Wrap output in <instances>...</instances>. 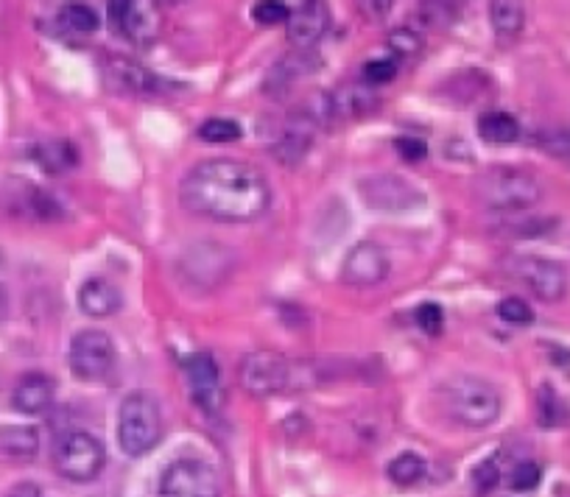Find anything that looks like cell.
I'll return each mask as SVG.
<instances>
[{
  "mask_svg": "<svg viewBox=\"0 0 570 497\" xmlns=\"http://www.w3.org/2000/svg\"><path fill=\"white\" fill-rule=\"evenodd\" d=\"M388 254L380 244L372 241H361L355 244L344 263H342V280L347 285H358V288H367V285H378L388 277Z\"/></svg>",
  "mask_w": 570,
  "mask_h": 497,
  "instance_id": "cell-12",
  "label": "cell"
},
{
  "mask_svg": "<svg viewBox=\"0 0 570 497\" xmlns=\"http://www.w3.org/2000/svg\"><path fill=\"white\" fill-rule=\"evenodd\" d=\"M428 473V461L420 453H400L388 461L386 475L388 481H395L397 486H414L420 484Z\"/></svg>",
  "mask_w": 570,
  "mask_h": 497,
  "instance_id": "cell-23",
  "label": "cell"
},
{
  "mask_svg": "<svg viewBox=\"0 0 570 497\" xmlns=\"http://www.w3.org/2000/svg\"><path fill=\"white\" fill-rule=\"evenodd\" d=\"M54 380L42 372H31V375H22L20 383L14 386V395H12V405L20 413H29V416H40L50 408L54 403Z\"/></svg>",
  "mask_w": 570,
  "mask_h": 497,
  "instance_id": "cell-18",
  "label": "cell"
},
{
  "mask_svg": "<svg viewBox=\"0 0 570 497\" xmlns=\"http://www.w3.org/2000/svg\"><path fill=\"white\" fill-rule=\"evenodd\" d=\"M388 42H392V48H397V57H417L423 48L420 37L414 31H395Z\"/></svg>",
  "mask_w": 570,
  "mask_h": 497,
  "instance_id": "cell-35",
  "label": "cell"
},
{
  "mask_svg": "<svg viewBox=\"0 0 570 497\" xmlns=\"http://www.w3.org/2000/svg\"><path fill=\"white\" fill-rule=\"evenodd\" d=\"M6 497H42V492L37 484H17Z\"/></svg>",
  "mask_w": 570,
  "mask_h": 497,
  "instance_id": "cell-37",
  "label": "cell"
},
{
  "mask_svg": "<svg viewBox=\"0 0 570 497\" xmlns=\"http://www.w3.org/2000/svg\"><path fill=\"white\" fill-rule=\"evenodd\" d=\"M79 307L90 319H110L123 307V294L112 280L93 277L79 288Z\"/></svg>",
  "mask_w": 570,
  "mask_h": 497,
  "instance_id": "cell-17",
  "label": "cell"
},
{
  "mask_svg": "<svg viewBox=\"0 0 570 497\" xmlns=\"http://www.w3.org/2000/svg\"><path fill=\"white\" fill-rule=\"evenodd\" d=\"M542 481V469L534 464V461H523V464H517L512 469V475H509V486L514 492H531L537 489V484Z\"/></svg>",
  "mask_w": 570,
  "mask_h": 497,
  "instance_id": "cell-29",
  "label": "cell"
},
{
  "mask_svg": "<svg viewBox=\"0 0 570 497\" xmlns=\"http://www.w3.org/2000/svg\"><path fill=\"white\" fill-rule=\"evenodd\" d=\"M395 148L405 163H420L428 156V146L420 138H400V140H395Z\"/></svg>",
  "mask_w": 570,
  "mask_h": 497,
  "instance_id": "cell-34",
  "label": "cell"
},
{
  "mask_svg": "<svg viewBox=\"0 0 570 497\" xmlns=\"http://www.w3.org/2000/svg\"><path fill=\"white\" fill-rule=\"evenodd\" d=\"M6 319V291H4V285H0V322Z\"/></svg>",
  "mask_w": 570,
  "mask_h": 497,
  "instance_id": "cell-38",
  "label": "cell"
},
{
  "mask_svg": "<svg viewBox=\"0 0 570 497\" xmlns=\"http://www.w3.org/2000/svg\"><path fill=\"white\" fill-rule=\"evenodd\" d=\"M163 439V411L148 391H132L118 411V444L129 458H143Z\"/></svg>",
  "mask_w": 570,
  "mask_h": 497,
  "instance_id": "cell-4",
  "label": "cell"
},
{
  "mask_svg": "<svg viewBox=\"0 0 570 497\" xmlns=\"http://www.w3.org/2000/svg\"><path fill=\"white\" fill-rule=\"evenodd\" d=\"M241 126L232 118H207L199 126V138L204 143H236L241 140Z\"/></svg>",
  "mask_w": 570,
  "mask_h": 497,
  "instance_id": "cell-27",
  "label": "cell"
},
{
  "mask_svg": "<svg viewBox=\"0 0 570 497\" xmlns=\"http://www.w3.org/2000/svg\"><path fill=\"white\" fill-rule=\"evenodd\" d=\"M40 450V430L31 425H6L0 428V453L9 458H34Z\"/></svg>",
  "mask_w": 570,
  "mask_h": 497,
  "instance_id": "cell-20",
  "label": "cell"
},
{
  "mask_svg": "<svg viewBox=\"0 0 570 497\" xmlns=\"http://www.w3.org/2000/svg\"><path fill=\"white\" fill-rule=\"evenodd\" d=\"M310 369L305 363H297L272 350H257L249 352L241 360V383L249 395L254 397H274V395H291V391H302L310 386Z\"/></svg>",
  "mask_w": 570,
  "mask_h": 497,
  "instance_id": "cell-2",
  "label": "cell"
},
{
  "mask_svg": "<svg viewBox=\"0 0 570 497\" xmlns=\"http://www.w3.org/2000/svg\"><path fill=\"white\" fill-rule=\"evenodd\" d=\"M67 363L73 377L85 383H101L107 380L118 366V350L110 333L103 330H82L73 335Z\"/></svg>",
  "mask_w": 570,
  "mask_h": 497,
  "instance_id": "cell-7",
  "label": "cell"
},
{
  "mask_svg": "<svg viewBox=\"0 0 570 497\" xmlns=\"http://www.w3.org/2000/svg\"><path fill=\"white\" fill-rule=\"evenodd\" d=\"M506 269L542 302H559L567 291V271L557 260L537 254H514L506 260Z\"/></svg>",
  "mask_w": 570,
  "mask_h": 497,
  "instance_id": "cell-10",
  "label": "cell"
},
{
  "mask_svg": "<svg viewBox=\"0 0 570 497\" xmlns=\"http://www.w3.org/2000/svg\"><path fill=\"white\" fill-rule=\"evenodd\" d=\"M103 82L115 90H120V93H126V95H151L160 87L157 75L148 73L146 67H140L135 62L120 59V57H115L103 65Z\"/></svg>",
  "mask_w": 570,
  "mask_h": 497,
  "instance_id": "cell-16",
  "label": "cell"
},
{
  "mask_svg": "<svg viewBox=\"0 0 570 497\" xmlns=\"http://www.w3.org/2000/svg\"><path fill=\"white\" fill-rule=\"evenodd\" d=\"M289 14H291V9L285 6V4H277V0H263V4H257V6L252 9L254 22H261V25L289 22Z\"/></svg>",
  "mask_w": 570,
  "mask_h": 497,
  "instance_id": "cell-31",
  "label": "cell"
},
{
  "mask_svg": "<svg viewBox=\"0 0 570 497\" xmlns=\"http://www.w3.org/2000/svg\"><path fill=\"white\" fill-rule=\"evenodd\" d=\"M107 464V450L103 444L90 436L87 430H70L65 433L54 448V466L65 481L73 484H90L101 475Z\"/></svg>",
  "mask_w": 570,
  "mask_h": 497,
  "instance_id": "cell-6",
  "label": "cell"
},
{
  "mask_svg": "<svg viewBox=\"0 0 570 497\" xmlns=\"http://www.w3.org/2000/svg\"><path fill=\"white\" fill-rule=\"evenodd\" d=\"M31 156H34V163L42 171H48V173H65V171L76 168V163H79L76 146L67 143V140H45V143H37L31 148Z\"/></svg>",
  "mask_w": 570,
  "mask_h": 497,
  "instance_id": "cell-19",
  "label": "cell"
},
{
  "mask_svg": "<svg viewBox=\"0 0 570 497\" xmlns=\"http://www.w3.org/2000/svg\"><path fill=\"white\" fill-rule=\"evenodd\" d=\"M183 369L188 375L191 397L196 408L207 416H218L227 405V388L216 358L210 352H193L183 360Z\"/></svg>",
  "mask_w": 570,
  "mask_h": 497,
  "instance_id": "cell-11",
  "label": "cell"
},
{
  "mask_svg": "<svg viewBox=\"0 0 570 497\" xmlns=\"http://www.w3.org/2000/svg\"><path fill=\"white\" fill-rule=\"evenodd\" d=\"M498 481H501V469H498V461H495V458H484V461L473 469V486H476V492H478L481 497L495 489Z\"/></svg>",
  "mask_w": 570,
  "mask_h": 497,
  "instance_id": "cell-30",
  "label": "cell"
},
{
  "mask_svg": "<svg viewBox=\"0 0 570 497\" xmlns=\"http://www.w3.org/2000/svg\"><path fill=\"white\" fill-rule=\"evenodd\" d=\"M157 497H224L221 478L204 458H179L165 466Z\"/></svg>",
  "mask_w": 570,
  "mask_h": 497,
  "instance_id": "cell-9",
  "label": "cell"
},
{
  "mask_svg": "<svg viewBox=\"0 0 570 497\" xmlns=\"http://www.w3.org/2000/svg\"><path fill=\"white\" fill-rule=\"evenodd\" d=\"M439 395H442L450 420H456L464 428H486L495 422L501 413L498 388L473 375H456L445 380L442 388H439Z\"/></svg>",
  "mask_w": 570,
  "mask_h": 497,
  "instance_id": "cell-3",
  "label": "cell"
},
{
  "mask_svg": "<svg viewBox=\"0 0 570 497\" xmlns=\"http://www.w3.org/2000/svg\"><path fill=\"white\" fill-rule=\"evenodd\" d=\"M0 263H4V252H0Z\"/></svg>",
  "mask_w": 570,
  "mask_h": 497,
  "instance_id": "cell-39",
  "label": "cell"
},
{
  "mask_svg": "<svg viewBox=\"0 0 570 497\" xmlns=\"http://www.w3.org/2000/svg\"><path fill=\"white\" fill-rule=\"evenodd\" d=\"M358 196L378 213H411L425 204V193L400 173H370L358 179Z\"/></svg>",
  "mask_w": 570,
  "mask_h": 497,
  "instance_id": "cell-8",
  "label": "cell"
},
{
  "mask_svg": "<svg viewBox=\"0 0 570 497\" xmlns=\"http://www.w3.org/2000/svg\"><path fill=\"white\" fill-rule=\"evenodd\" d=\"M110 17L115 29L135 45H148L160 31V14L148 4H138V0H115L110 4Z\"/></svg>",
  "mask_w": 570,
  "mask_h": 497,
  "instance_id": "cell-13",
  "label": "cell"
},
{
  "mask_svg": "<svg viewBox=\"0 0 570 497\" xmlns=\"http://www.w3.org/2000/svg\"><path fill=\"white\" fill-rule=\"evenodd\" d=\"M489 22L501 40H514L523 31L526 12L521 4H512V0H495V4H489Z\"/></svg>",
  "mask_w": 570,
  "mask_h": 497,
  "instance_id": "cell-22",
  "label": "cell"
},
{
  "mask_svg": "<svg viewBox=\"0 0 570 497\" xmlns=\"http://www.w3.org/2000/svg\"><path fill=\"white\" fill-rule=\"evenodd\" d=\"M59 22H62V29L70 31V34H79V37H87V34H95L98 31V12L87 4H67L62 6L59 12Z\"/></svg>",
  "mask_w": 570,
  "mask_h": 497,
  "instance_id": "cell-26",
  "label": "cell"
},
{
  "mask_svg": "<svg viewBox=\"0 0 570 497\" xmlns=\"http://www.w3.org/2000/svg\"><path fill=\"white\" fill-rule=\"evenodd\" d=\"M314 132H316V123L310 120L307 115H297L291 118L280 129V138L272 143V154L282 165H297L302 163L310 146H314Z\"/></svg>",
  "mask_w": 570,
  "mask_h": 497,
  "instance_id": "cell-14",
  "label": "cell"
},
{
  "mask_svg": "<svg viewBox=\"0 0 570 497\" xmlns=\"http://www.w3.org/2000/svg\"><path fill=\"white\" fill-rule=\"evenodd\" d=\"M478 196L489 210L509 216V213H526L529 207H534L542 196V188L529 171L498 165L478 179Z\"/></svg>",
  "mask_w": 570,
  "mask_h": 497,
  "instance_id": "cell-5",
  "label": "cell"
},
{
  "mask_svg": "<svg viewBox=\"0 0 570 497\" xmlns=\"http://www.w3.org/2000/svg\"><path fill=\"white\" fill-rule=\"evenodd\" d=\"M397 73V62L395 59H372L364 65V78L367 82H375V84H383V82H392Z\"/></svg>",
  "mask_w": 570,
  "mask_h": 497,
  "instance_id": "cell-33",
  "label": "cell"
},
{
  "mask_svg": "<svg viewBox=\"0 0 570 497\" xmlns=\"http://www.w3.org/2000/svg\"><path fill=\"white\" fill-rule=\"evenodd\" d=\"M498 316L506 324H517V327H526L534 322V310L529 302H523L521 297H506L498 302Z\"/></svg>",
  "mask_w": 570,
  "mask_h": 497,
  "instance_id": "cell-28",
  "label": "cell"
},
{
  "mask_svg": "<svg viewBox=\"0 0 570 497\" xmlns=\"http://www.w3.org/2000/svg\"><path fill=\"white\" fill-rule=\"evenodd\" d=\"M554 226H557L554 218H539V216H529V213H509L503 218V224L498 226V232H503L506 238H539V235H546Z\"/></svg>",
  "mask_w": 570,
  "mask_h": 497,
  "instance_id": "cell-24",
  "label": "cell"
},
{
  "mask_svg": "<svg viewBox=\"0 0 570 497\" xmlns=\"http://www.w3.org/2000/svg\"><path fill=\"white\" fill-rule=\"evenodd\" d=\"M478 138L489 146H509L521 138V123L509 112H486L478 118Z\"/></svg>",
  "mask_w": 570,
  "mask_h": 497,
  "instance_id": "cell-21",
  "label": "cell"
},
{
  "mask_svg": "<svg viewBox=\"0 0 570 497\" xmlns=\"http://www.w3.org/2000/svg\"><path fill=\"white\" fill-rule=\"evenodd\" d=\"M537 422L542 428H559L567 422V403L548 383H542L537 391Z\"/></svg>",
  "mask_w": 570,
  "mask_h": 497,
  "instance_id": "cell-25",
  "label": "cell"
},
{
  "mask_svg": "<svg viewBox=\"0 0 570 497\" xmlns=\"http://www.w3.org/2000/svg\"><path fill=\"white\" fill-rule=\"evenodd\" d=\"M542 148H548L551 154L567 156L570 154V132L567 129H557V132H548L542 138Z\"/></svg>",
  "mask_w": 570,
  "mask_h": 497,
  "instance_id": "cell-36",
  "label": "cell"
},
{
  "mask_svg": "<svg viewBox=\"0 0 570 497\" xmlns=\"http://www.w3.org/2000/svg\"><path fill=\"white\" fill-rule=\"evenodd\" d=\"M417 324H420V330H425L428 335H439V333H442V327H445V313H442V307H439L436 302H423V305L417 307Z\"/></svg>",
  "mask_w": 570,
  "mask_h": 497,
  "instance_id": "cell-32",
  "label": "cell"
},
{
  "mask_svg": "<svg viewBox=\"0 0 570 497\" xmlns=\"http://www.w3.org/2000/svg\"><path fill=\"white\" fill-rule=\"evenodd\" d=\"M289 40L297 48H314L330 29V9L325 4H302L289 14Z\"/></svg>",
  "mask_w": 570,
  "mask_h": 497,
  "instance_id": "cell-15",
  "label": "cell"
},
{
  "mask_svg": "<svg viewBox=\"0 0 570 497\" xmlns=\"http://www.w3.org/2000/svg\"><path fill=\"white\" fill-rule=\"evenodd\" d=\"M179 201L185 210L221 224H249L269 210L272 191L261 168L229 156H216L193 165L183 185Z\"/></svg>",
  "mask_w": 570,
  "mask_h": 497,
  "instance_id": "cell-1",
  "label": "cell"
}]
</instances>
